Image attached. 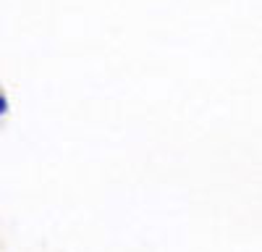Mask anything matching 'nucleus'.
Here are the masks:
<instances>
[{"label":"nucleus","mask_w":262,"mask_h":252,"mask_svg":"<svg viewBox=\"0 0 262 252\" xmlns=\"http://www.w3.org/2000/svg\"><path fill=\"white\" fill-rule=\"evenodd\" d=\"M6 108H8V102H6V97H0V113H6Z\"/></svg>","instance_id":"nucleus-1"}]
</instances>
